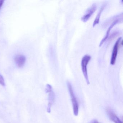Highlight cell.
<instances>
[{
  "mask_svg": "<svg viewBox=\"0 0 123 123\" xmlns=\"http://www.w3.org/2000/svg\"><path fill=\"white\" fill-rule=\"evenodd\" d=\"M67 85L72 100L73 113L75 116H77L79 112V105L78 103L73 92L72 85L70 83L68 82Z\"/></svg>",
  "mask_w": 123,
  "mask_h": 123,
  "instance_id": "6da1fadb",
  "label": "cell"
},
{
  "mask_svg": "<svg viewBox=\"0 0 123 123\" xmlns=\"http://www.w3.org/2000/svg\"><path fill=\"white\" fill-rule=\"evenodd\" d=\"M91 59V57L90 55H86L83 56L81 60V65L82 72L88 85L90 84V82L88 75L87 65L88 64Z\"/></svg>",
  "mask_w": 123,
  "mask_h": 123,
  "instance_id": "7a4b0ae2",
  "label": "cell"
},
{
  "mask_svg": "<svg viewBox=\"0 0 123 123\" xmlns=\"http://www.w3.org/2000/svg\"><path fill=\"white\" fill-rule=\"evenodd\" d=\"M97 9V5L96 3H93L90 6L85 13V14L81 17V20L83 22H86L89 20L91 16Z\"/></svg>",
  "mask_w": 123,
  "mask_h": 123,
  "instance_id": "3957f363",
  "label": "cell"
},
{
  "mask_svg": "<svg viewBox=\"0 0 123 123\" xmlns=\"http://www.w3.org/2000/svg\"><path fill=\"white\" fill-rule=\"evenodd\" d=\"M122 39V38L121 37H119L115 42V44L114 46L112 55H111V62H110V64L111 65H114L116 62L117 54H118L119 44V42L121 41Z\"/></svg>",
  "mask_w": 123,
  "mask_h": 123,
  "instance_id": "277c9868",
  "label": "cell"
},
{
  "mask_svg": "<svg viewBox=\"0 0 123 123\" xmlns=\"http://www.w3.org/2000/svg\"><path fill=\"white\" fill-rule=\"evenodd\" d=\"M119 15H118V18H116L115 20L112 23V24H111V25L109 26V28H108L107 31H106V34L105 36L104 37V38L103 39L101 40V42H100V44H99V47H100L102 45V44L104 43V42L108 38V37L109 35V33H110V31H111V29H112V28L114 25H115L116 24L121 22V21H122V19H121V18H119Z\"/></svg>",
  "mask_w": 123,
  "mask_h": 123,
  "instance_id": "5b68a950",
  "label": "cell"
},
{
  "mask_svg": "<svg viewBox=\"0 0 123 123\" xmlns=\"http://www.w3.org/2000/svg\"><path fill=\"white\" fill-rule=\"evenodd\" d=\"M106 113L109 119L114 123H123L116 114L109 108L106 109Z\"/></svg>",
  "mask_w": 123,
  "mask_h": 123,
  "instance_id": "8992f818",
  "label": "cell"
},
{
  "mask_svg": "<svg viewBox=\"0 0 123 123\" xmlns=\"http://www.w3.org/2000/svg\"><path fill=\"white\" fill-rule=\"evenodd\" d=\"M26 57L23 55L18 54L15 57V61L16 65L19 67H23L26 62Z\"/></svg>",
  "mask_w": 123,
  "mask_h": 123,
  "instance_id": "52a82bcc",
  "label": "cell"
},
{
  "mask_svg": "<svg viewBox=\"0 0 123 123\" xmlns=\"http://www.w3.org/2000/svg\"><path fill=\"white\" fill-rule=\"evenodd\" d=\"M49 104H48V107H47V111L49 113L51 111V108L52 105L53 103L54 99V94L52 91L49 92Z\"/></svg>",
  "mask_w": 123,
  "mask_h": 123,
  "instance_id": "ba28073f",
  "label": "cell"
},
{
  "mask_svg": "<svg viewBox=\"0 0 123 123\" xmlns=\"http://www.w3.org/2000/svg\"><path fill=\"white\" fill-rule=\"evenodd\" d=\"M105 5H103L102 6L100 9L99 10L96 17L95 19L94 20V22H93V27L96 25V24H98L100 21V17L101 15V13L103 12V10H104V8H105Z\"/></svg>",
  "mask_w": 123,
  "mask_h": 123,
  "instance_id": "9c48e42d",
  "label": "cell"
},
{
  "mask_svg": "<svg viewBox=\"0 0 123 123\" xmlns=\"http://www.w3.org/2000/svg\"><path fill=\"white\" fill-rule=\"evenodd\" d=\"M52 91V88L51 86L49 84H47L46 89V92L47 93H49V92Z\"/></svg>",
  "mask_w": 123,
  "mask_h": 123,
  "instance_id": "30bf717a",
  "label": "cell"
},
{
  "mask_svg": "<svg viewBox=\"0 0 123 123\" xmlns=\"http://www.w3.org/2000/svg\"><path fill=\"white\" fill-rule=\"evenodd\" d=\"M0 84L2 86H5V83L3 77L0 74Z\"/></svg>",
  "mask_w": 123,
  "mask_h": 123,
  "instance_id": "8fae6325",
  "label": "cell"
},
{
  "mask_svg": "<svg viewBox=\"0 0 123 123\" xmlns=\"http://www.w3.org/2000/svg\"><path fill=\"white\" fill-rule=\"evenodd\" d=\"M4 1L3 0H0V9L2 7V6L3 5Z\"/></svg>",
  "mask_w": 123,
  "mask_h": 123,
  "instance_id": "7c38bea8",
  "label": "cell"
},
{
  "mask_svg": "<svg viewBox=\"0 0 123 123\" xmlns=\"http://www.w3.org/2000/svg\"><path fill=\"white\" fill-rule=\"evenodd\" d=\"M91 123H100L96 120H93L91 122Z\"/></svg>",
  "mask_w": 123,
  "mask_h": 123,
  "instance_id": "4fadbf2b",
  "label": "cell"
}]
</instances>
